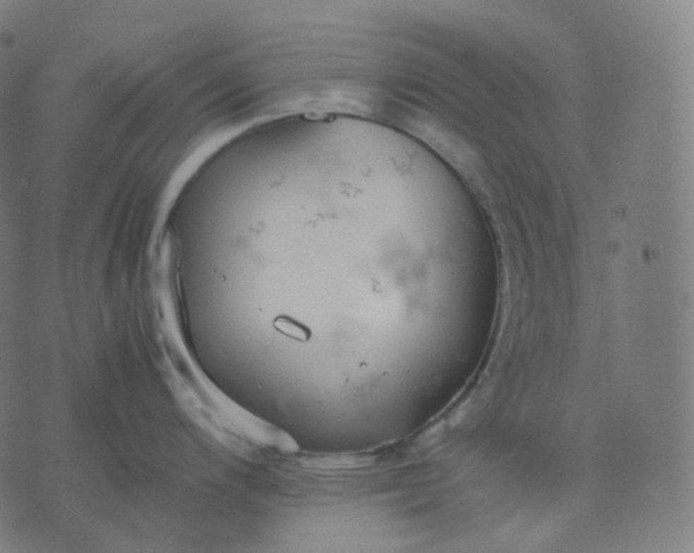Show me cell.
Here are the masks:
<instances>
[{"mask_svg": "<svg viewBox=\"0 0 694 553\" xmlns=\"http://www.w3.org/2000/svg\"><path fill=\"white\" fill-rule=\"evenodd\" d=\"M275 329L280 332L282 335L286 336L288 339H294L298 341H308L311 337L309 329L306 326L302 325L299 322L290 319L288 316H278L275 319Z\"/></svg>", "mask_w": 694, "mask_h": 553, "instance_id": "6da1fadb", "label": "cell"}]
</instances>
